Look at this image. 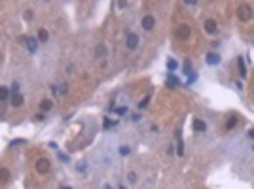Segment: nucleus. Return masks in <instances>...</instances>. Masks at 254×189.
Listing matches in <instances>:
<instances>
[{"mask_svg":"<svg viewBox=\"0 0 254 189\" xmlns=\"http://www.w3.org/2000/svg\"><path fill=\"white\" fill-rule=\"evenodd\" d=\"M237 17H239L243 23L250 21V19H252V8H250L248 4H241V6L237 8Z\"/></svg>","mask_w":254,"mask_h":189,"instance_id":"nucleus-1","label":"nucleus"},{"mask_svg":"<svg viewBox=\"0 0 254 189\" xmlns=\"http://www.w3.org/2000/svg\"><path fill=\"white\" fill-rule=\"evenodd\" d=\"M34 168H36L38 174H48L50 168H51V163L46 159V157H42V159H38V161L34 163Z\"/></svg>","mask_w":254,"mask_h":189,"instance_id":"nucleus-2","label":"nucleus"},{"mask_svg":"<svg viewBox=\"0 0 254 189\" xmlns=\"http://www.w3.org/2000/svg\"><path fill=\"white\" fill-rule=\"evenodd\" d=\"M190 34H192V30H190L188 25H180V27H176V30H175V36H176L178 40H188Z\"/></svg>","mask_w":254,"mask_h":189,"instance_id":"nucleus-3","label":"nucleus"},{"mask_svg":"<svg viewBox=\"0 0 254 189\" xmlns=\"http://www.w3.org/2000/svg\"><path fill=\"white\" fill-rule=\"evenodd\" d=\"M125 45H127V49H135V47L138 45V36L135 32H127V38H125Z\"/></svg>","mask_w":254,"mask_h":189,"instance_id":"nucleus-4","label":"nucleus"},{"mask_svg":"<svg viewBox=\"0 0 254 189\" xmlns=\"http://www.w3.org/2000/svg\"><path fill=\"white\" fill-rule=\"evenodd\" d=\"M141 25H142L144 30H152V29L156 27V19H154V15H144L142 21H141Z\"/></svg>","mask_w":254,"mask_h":189,"instance_id":"nucleus-5","label":"nucleus"},{"mask_svg":"<svg viewBox=\"0 0 254 189\" xmlns=\"http://www.w3.org/2000/svg\"><path fill=\"white\" fill-rule=\"evenodd\" d=\"M203 27H205V32H209V34H216V30H218V25L214 19H207Z\"/></svg>","mask_w":254,"mask_h":189,"instance_id":"nucleus-6","label":"nucleus"},{"mask_svg":"<svg viewBox=\"0 0 254 189\" xmlns=\"http://www.w3.org/2000/svg\"><path fill=\"white\" fill-rule=\"evenodd\" d=\"M23 44L29 47V51H31V53H36V49H38V40H36V38H29V36H25V42H23Z\"/></svg>","mask_w":254,"mask_h":189,"instance_id":"nucleus-7","label":"nucleus"},{"mask_svg":"<svg viewBox=\"0 0 254 189\" xmlns=\"http://www.w3.org/2000/svg\"><path fill=\"white\" fill-rule=\"evenodd\" d=\"M175 136H176V146H175V148H176V155H180V157H182V155H184V142H182V134H180V131H176V134H175Z\"/></svg>","mask_w":254,"mask_h":189,"instance_id":"nucleus-8","label":"nucleus"},{"mask_svg":"<svg viewBox=\"0 0 254 189\" xmlns=\"http://www.w3.org/2000/svg\"><path fill=\"white\" fill-rule=\"evenodd\" d=\"M10 102H12V106L19 108V106L23 104V97H21L19 93H12V97H10Z\"/></svg>","mask_w":254,"mask_h":189,"instance_id":"nucleus-9","label":"nucleus"},{"mask_svg":"<svg viewBox=\"0 0 254 189\" xmlns=\"http://www.w3.org/2000/svg\"><path fill=\"white\" fill-rule=\"evenodd\" d=\"M194 131H195V132H205V131H207L205 121H201V119H194Z\"/></svg>","mask_w":254,"mask_h":189,"instance_id":"nucleus-10","label":"nucleus"},{"mask_svg":"<svg viewBox=\"0 0 254 189\" xmlns=\"http://www.w3.org/2000/svg\"><path fill=\"white\" fill-rule=\"evenodd\" d=\"M10 97H12V94H10V89L8 87H0V102H6V100H10Z\"/></svg>","mask_w":254,"mask_h":189,"instance_id":"nucleus-11","label":"nucleus"},{"mask_svg":"<svg viewBox=\"0 0 254 189\" xmlns=\"http://www.w3.org/2000/svg\"><path fill=\"white\" fill-rule=\"evenodd\" d=\"M207 62H209L211 66H214V64H218L220 62V55H216V53H209V55H207Z\"/></svg>","mask_w":254,"mask_h":189,"instance_id":"nucleus-12","label":"nucleus"},{"mask_svg":"<svg viewBox=\"0 0 254 189\" xmlns=\"http://www.w3.org/2000/svg\"><path fill=\"white\" fill-rule=\"evenodd\" d=\"M237 64H239V74H241V78H247V66H245V59H243V57H239V59H237Z\"/></svg>","mask_w":254,"mask_h":189,"instance_id":"nucleus-13","label":"nucleus"},{"mask_svg":"<svg viewBox=\"0 0 254 189\" xmlns=\"http://www.w3.org/2000/svg\"><path fill=\"white\" fill-rule=\"evenodd\" d=\"M51 106H53V102H51L50 99H44V100L40 102V108H42V112H50V110H51Z\"/></svg>","mask_w":254,"mask_h":189,"instance_id":"nucleus-14","label":"nucleus"},{"mask_svg":"<svg viewBox=\"0 0 254 189\" xmlns=\"http://www.w3.org/2000/svg\"><path fill=\"white\" fill-rule=\"evenodd\" d=\"M48 40H50L48 30H46V29H40V30H38V42H48Z\"/></svg>","mask_w":254,"mask_h":189,"instance_id":"nucleus-15","label":"nucleus"},{"mask_svg":"<svg viewBox=\"0 0 254 189\" xmlns=\"http://www.w3.org/2000/svg\"><path fill=\"white\" fill-rule=\"evenodd\" d=\"M95 55H97V57H104V55H106V47H104L103 44H99V45L95 47Z\"/></svg>","mask_w":254,"mask_h":189,"instance_id":"nucleus-16","label":"nucleus"},{"mask_svg":"<svg viewBox=\"0 0 254 189\" xmlns=\"http://www.w3.org/2000/svg\"><path fill=\"white\" fill-rule=\"evenodd\" d=\"M175 85H178V78L173 76V74H169V78H167V87H175Z\"/></svg>","mask_w":254,"mask_h":189,"instance_id":"nucleus-17","label":"nucleus"},{"mask_svg":"<svg viewBox=\"0 0 254 189\" xmlns=\"http://www.w3.org/2000/svg\"><path fill=\"white\" fill-rule=\"evenodd\" d=\"M167 68L171 70V72H175V70L178 68V62H176L175 59H169V61H167Z\"/></svg>","mask_w":254,"mask_h":189,"instance_id":"nucleus-18","label":"nucleus"},{"mask_svg":"<svg viewBox=\"0 0 254 189\" xmlns=\"http://www.w3.org/2000/svg\"><path fill=\"white\" fill-rule=\"evenodd\" d=\"M8 178H10V172L6 168H0V182H8Z\"/></svg>","mask_w":254,"mask_h":189,"instance_id":"nucleus-19","label":"nucleus"},{"mask_svg":"<svg viewBox=\"0 0 254 189\" xmlns=\"http://www.w3.org/2000/svg\"><path fill=\"white\" fill-rule=\"evenodd\" d=\"M235 125H237V117H229L228 123H226V129H233Z\"/></svg>","mask_w":254,"mask_h":189,"instance_id":"nucleus-20","label":"nucleus"},{"mask_svg":"<svg viewBox=\"0 0 254 189\" xmlns=\"http://www.w3.org/2000/svg\"><path fill=\"white\" fill-rule=\"evenodd\" d=\"M85 168H87V164H85V161H80V163L76 164V170H78V172H85Z\"/></svg>","mask_w":254,"mask_h":189,"instance_id":"nucleus-21","label":"nucleus"},{"mask_svg":"<svg viewBox=\"0 0 254 189\" xmlns=\"http://www.w3.org/2000/svg\"><path fill=\"white\" fill-rule=\"evenodd\" d=\"M184 74H192V62L190 61H186V62H184Z\"/></svg>","mask_w":254,"mask_h":189,"instance_id":"nucleus-22","label":"nucleus"},{"mask_svg":"<svg viewBox=\"0 0 254 189\" xmlns=\"http://www.w3.org/2000/svg\"><path fill=\"white\" fill-rule=\"evenodd\" d=\"M114 112H116L118 115H125V113H127V106H120V108H114Z\"/></svg>","mask_w":254,"mask_h":189,"instance_id":"nucleus-23","label":"nucleus"},{"mask_svg":"<svg viewBox=\"0 0 254 189\" xmlns=\"http://www.w3.org/2000/svg\"><path fill=\"white\" fill-rule=\"evenodd\" d=\"M59 87V94H66V91H68V85L66 83H61V85H57Z\"/></svg>","mask_w":254,"mask_h":189,"instance_id":"nucleus-24","label":"nucleus"},{"mask_svg":"<svg viewBox=\"0 0 254 189\" xmlns=\"http://www.w3.org/2000/svg\"><path fill=\"white\" fill-rule=\"evenodd\" d=\"M148 102H150V94H148V97L142 100V102H138V110H142V108H146L148 106Z\"/></svg>","mask_w":254,"mask_h":189,"instance_id":"nucleus-25","label":"nucleus"},{"mask_svg":"<svg viewBox=\"0 0 254 189\" xmlns=\"http://www.w3.org/2000/svg\"><path fill=\"white\" fill-rule=\"evenodd\" d=\"M129 146H120V155H129Z\"/></svg>","mask_w":254,"mask_h":189,"instance_id":"nucleus-26","label":"nucleus"},{"mask_svg":"<svg viewBox=\"0 0 254 189\" xmlns=\"http://www.w3.org/2000/svg\"><path fill=\"white\" fill-rule=\"evenodd\" d=\"M114 125H116V121H110L108 117L104 119V129H110V127H114Z\"/></svg>","mask_w":254,"mask_h":189,"instance_id":"nucleus-27","label":"nucleus"},{"mask_svg":"<svg viewBox=\"0 0 254 189\" xmlns=\"http://www.w3.org/2000/svg\"><path fill=\"white\" fill-rule=\"evenodd\" d=\"M127 178H129V183H135V182H137V174H135V172H129Z\"/></svg>","mask_w":254,"mask_h":189,"instance_id":"nucleus-28","label":"nucleus"},{"mask_svg":"<svg viewBox=\"0 0 254 189\" xmlns=\"http://www.w3.org/2000/svg\"><path fill=\"white\" fill-rule=\"evenodd\" d=\"M59 159L63 161V163H68L70 159H68V155H65V153H59Z\"/></svg>","mask_w":254,"mask_h":189,"instance_id":"nucleus-29","label":"nucleus"},{"mask_svg":"<svg viewBox=\"0 0 254 189\" xmlns=\"http://www.w3.org/2000/svg\"><path fill=\"white\" fill-rule=\"evenodd\" d=\"M12 93H19V83H17V81H13V85H12Z\"/></svg>","mask_w":254,"mask_h":189,"instance_id":"nucleus-30","label":"nucleus"},{"mask_svg":"<svg viewBox=\"0 0 254 189\" xmlns=\"http://www.w3.org/2000/svg\"><path fill=\"white\" fill-rule=\"evenodd\" d=\"M34 117H36V121H44V113H36Z\"/></svg>","mask_w":254,"mask_h":189,"instance_id":"nucleus-31","label":"nucleus"},{"mask_svg":"<svg viewBox=\"0 0 254 189\" xmlns=\"http://www.w3.org/2000/svg\"><path fill=\"white\" fill-rule=\"evenodd\" d=\"M17 144H25V140H13L12 146H17Z\"/></svg>","mask_w":254,"mask_h":189,"instance_id":"nucleus-32","label":"nucleus"},{"mask_svg":"<svg viewBox=\"0 0 254 189\" xmlns=\"http://www.w3.org/2000/svg\"><path fill=\"white\" fill-rule=\"evenodd\" d=\"M48 148H51V150H57V144H55V142H50V144H48Z\"/></svg>","mask_w":254,"mask_h":189,"instance_id":"nucleus-33","label":"nucleus"},{"mask_svg":"<svg viewBox=\"0 0 254 189\" xmlns=\"http://www.w3.org/2000/svg\"><path fill=\"white\" fill-rule=\"evenodd\" d=\"M32 17V13H31V10H27V13H25V19H31Z\"/></svg>","mask_w":254,"mask_h":189,"instance_id":"nucleus-34","label":"nucleus"},{"mask_svg":"<svg viewBox=\"0 0 254 189\" xmlns=\"http://www.w3.org/2000/svg\"><path fill=\"white\" fill-rule=\"evenodd\" d=\"M192 81H195V74H192V76L188 78V83H192Z\"/></svg>","mask_w":254,"mask_h":189,"instance_id":"nucleus-35","label":"nucleus"},{"mask_svg":"<svg viewBox=\"0 0 254 189\" xmlns=\"http://www.w3.org/2000/svg\"><path fill=\"white\" fill-rule=\"evenodd\" d=\"M248 138H252V140H254V131H248Z\"/></svg>","mask_w":254,"mask_h":189,"instance_id":"nucleus-36","label":"nucleus"},{"mask_svg":"<svg viewBox=\"0 0 254 189\" xmlns=\"http://www.w3.org/2000/svg\"><path fill=\"white\" fill-rule=\"evenodd\" d=\"M103 189H112V185H108V183H106V185H104Z\"/></svg>","mask_w":254,"mask_h":189,"instance_id":"nucleus-37","label":"nucleus"},{"mask_svg":"<svg viewBox=\"0 0 254 189\" xmlns=\"http://www.w3.org/2000/svg\"><path fill=\"white\" fill-rule=\"evenodd\" d=\"M61 189H72V187H68V185H65V187H61Z\"/></svg>","mask_w":254,"mask_h":189,"instance_id":"nucleus-38","label":"nucleus"},{"mask_svg":"<svg viewBox=\"0 0 254 189\" xmlns=\"http://www.w3.org/2000/svg\"><path fill=\"white\" fill-rule=\"evenodd\" d=\"M118 189H125V187H123V185H120V187H118Z\"/></svg>","mask_w":254,"mask_h":189,"instance_id":"nucleus-39","label":"nucleus"},{"mask_svg":"<svg viewBox=\"0 0 254 189\" xmlns=\"http://www.w3.org/2000/svg\"><path fill=\"white\" fill-rule=\"evenodd\" d=\"M252 93H254V85H252Z\"/></svg>","mask_w":254,"mask_h":189,"instance_id":"nucleus-40","label":"nucleus"},{"mask_svg":"<svg viewBox=\"0 0 254 189\" xmlns=\"http://www.w3.org/2000/svg\"><path fill=\"white\" fill-rule=\"evenodd\" d=\"M252 150H254V146H252Z\"/></svg>","mask_w":254,"mask_h":189,"instance_id":"nucleus-41","label":"nucleus"}]
</instances>
